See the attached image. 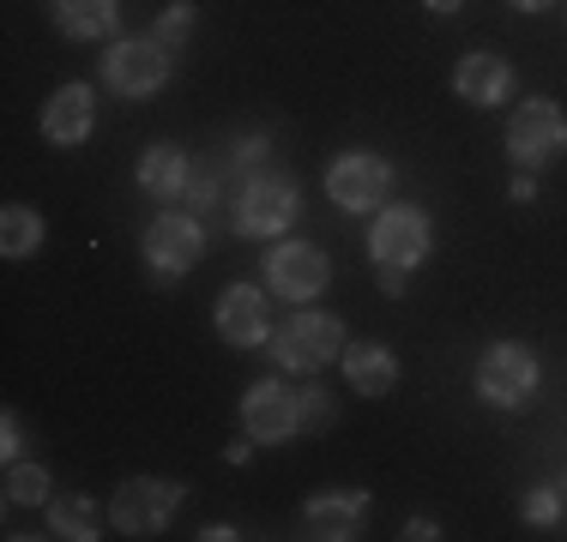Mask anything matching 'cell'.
I'll return each mask as SVG.
<instances>
[{
    "mask_svg": "<svg viewBox=\"0 0 567 542\" xmlns=\"http://www.w3.org/2000/svg\"><path fill=\"white\" fill-rule=\"evenodd\" d=\"M429 248H435V229H429V217L416 206H381L369 229V260L381 271V290L386 295H404V283H411V271L429 260Z\"/></svg>",
    "mask_w": 567,
    "mask_h": 542,
    "instance_id": "1",
    "label": "cell"
},
{
    "mask_svg": "<svg viewBox=\"0 0 567 542\" xmlns=\"http://www.w3.org/2000/svg\"><path fill=\"white\" fill-rule=\"evenodd\" d=\"M544 386V368L525 344H489L477 356V398L489 410H525Z\"/></svg>",
    "mask_w": 567,
    "mask_h": 542,
    "instance_id": "2",
    "label": "cell"
},
{
    "mask_svg": "<svg viewBox=\"0 0 567 542\" xmlns=\"http://www.w3.org/2000/svg\"><path fill=\"white\" fill-rule=\"evenodd\" d=\"M567 152V115L549 97H532V103H519L513 108V121H507V157H513V169H549Z\"/></svg>",
    "mask_w": 567,
    "mask_h": 542,
    "instance_id": "3",
    "label": "cell"
},
{
    "mask_svg": "<svg viewBox=\"0 0 567 542\" xmlns=\"http://www.w3.org/2000/svg\"><path fill=\"white\" fill-rule=\"evenodd\" d=\"M272 356H278V368L284 374H315V368H327L332 356H344V320L339 314H296V320H284L278 325V337H272Z\"/></svg>",
    "mask_w": 567,
    "mask_h": 542,
    "instance_id": "4",
    "label": "cell"
},
{
    "mask_svg": "<svg viewBox=\"0 0 567 542\" xmlns=\"http://www.w3.org/2000/svg\"><path fill=\"white\" fill-rule=\"evenodd\" d=\"M103 79H110L115 97L145 103L169 85V49L157 37H121V43L103 54Z\"/></svg>",
    "mask_w": 567,
    "mask_h": 542,
    "instance_id": "5",
    "label": "cell"
},
{
    "mask_svg": "<svg viewBox=\"0 0 567 542\" xmlns=\"http://www.w3.org/2000/svg\"><path fill=\"white\" fill-rule=\"evenodd\" d=\"M182 500H187V488L182 482H164V477H133V482H121L115 488V500H110V524L115 531H127V536H157L164 524L182 512Z\"/></svg>",
    "mask_w": 567,
    "mask_h": 542,
    "instance_id": "6",
    "label": "cell"
},
{
    "mask_svg": "<svg viewBox=\"0 0 567 542\" xmlns=\"http://www.w3.org/2000/svg\"><path fill=\"white\" fill-rule=\"evenodd\" d=\"M296 217H302V194H296V181L290 175H254L248 187H241L236 194V229L241 236H284V229L296 223Z\"/></svg>",
    "mask_w": 567,
    "mask_h": 542,
    "instance_id": "7",
    "label": "cell"
},
{
    "mask_svg": "<svg viewBox=\"0 0 567 542\" xmlns=\"http://www.w3.org/2000/svg\"><path fill=\"white\" fill-rule=\"evenodd\" d=\"M327 194H332V206L350 211V217L381 211V206H386V194H393V163L374 157V152H344V157H332V169H327Z\"/></svg>",
    "mask_w": 567,
    "mask_h": 542,
    "instance_id": "8",
    "label": "cell"
},
{
    "mask_svg": "<svg viewBox=\"0 0 567 542\" xmlns=\"http://www.w3.org/2000/svg\"><path fill=\"white\" fill-rule=\"evenodd\" d=\"M206 260V229H199L194 211H164L145 223V265L157 278H182Z\"/></svg>",
    "mask_w": 567,
    "mask_h": 542,
    "instance_id": "9",
    "label": "cell"
},
{
    "mask_svg": "<svg viewBox=\"0 0 567 542\" xmlns=\"http://www.w3.org/2000/svg\"><path fill=\"white\" fill-rule=\"evenodd\" d=\"M332 278V260L315 248V241H278L266 253V290H278L284 302H315Z\"/></svg>",
    "mask_w": 567,
    "mask_h": 542,
    "instance_id": "10",
    "label": "cell"
},
{
    "mask_svg": "<svg viewBox=\"0 0 567 542\" xmlns=\"http://www.w3.org/2000/svg\"><path fill=\"white\" fill-rule=\"evenodd\" d=\"M241 434H248L254 446H278V440H290V434H302V416H296V392L278 386V379H260V386H248V398H241Z\"/></svg>",
    "mask_w": 567,
    "mask_h": 542,
    "instance_id": "11",
    "label": "cell"
},
{
    "mask_svg": "<svg viewBox=\"0 0 567 542\" xmlns=\"http://www.w3.org/2000/svg\"><path fill=\"white\" fill-rule=\"evenodd\" d=\"M218 337L236 350H260L272 344V320H266V295L248 290V283H229V290L218 295Z\"/></svg>",
    "mask_w": 567,
    "mask_h": 542,
    "instance_id": "12",
    "label": "cell"
},
{
    "mask_svg": "<svg viewBox=\"0 0 567 542\" xmlns=\"http://www.w3.org/2000/svg\"><path fill=\"white\" fill-rule=\"evenodd\" d=\"M91 127H97V91L73 79V85H61L43 108V139L49 145H85Z\"/></svg>",
    "mask_w": 567,
    "mask_h": 542,
    "instance_id": "13",
    "label": "cell"
},
{
    "mask_svg": "<svg viewBox=\"0 0 567 542\" xmlns=\"http://www.w3.org/2000/svg\"><path fill=\"white\" fill-rule=\"evenodd\" d=\"M453 91L471 108H502L513 97V66L502 54H465V61L453 66Z\"/></svg>",
    "mask_w": 567,
    "mask_h": 542,
    "instance_id": "14",
    "label": "cell"
},
{
    "mask_svg": "<svg viewBox=\"0 0 567 542\" xmlns=\"http://www.w3.org/2000/svg\"><path fill=\"white\" fill-rule=\"evenodd\" d=\"M369 507L374 500L362 494V488H350V494H315L302 507V519H308V536H327V542H350L362 531V519H369Z\"/></svg>",
    "mask_w": 567,
    "mask_h": 542,
    "instance_id": "15",
    "label": "cell"
},
{
    "mask_svg": "<svg viewBox=\"0 0 567 542\" xmlns=\"http://www.w3.org/2000/svg\"><path fill=\"white\" fill-rule=\"evenodd\" d=\"M344 379L362 398H386L399 386V356L381 344H344Z\"/></svg>",
    "mask_w": 567,
    "mask_h": 542,
    "instance_id": "16",
    "label": "cell"
},
{
    "mask_svg": "<svg viewBox=\"0 0 567 542\" xmlns=\"http://www.w3.org/2000/svg\"><path fill=\"white\" fill-rule=\"evenodd\" d=\"M187 181H194V163H187L182 145H152V152L140 157V194H152V199H182L187 194Z\"/></svg>",
    "mask_w": 567,
    "mask_h": 542,
    "instance_id": "17",
    "label": "cell"
},
{
    "mask_svg": "<svg viewBox=\"0 0 567 542\" xmlns=\"http://www.w3.org/2000/svg\"><path fill=\"white\" fill-rule=\"evenodd\" d=\"M49 12H55L61 37H73V43H97V37H115V19H121L115 0H49Z\"/></svg>",
    "mask_w": 567,
    "mask_h": 542,
    "instance_id": "18",
    "label": "cell"
},
{
    "mask_svg": "<svg viewBox=\"0 0 567 542\" xmlns=\"http://www.w3.org/2000/svg\"><path fill=\"white\" fill-rule=\"evenodd\" d=\"M49 531L66 536V542L103 536V531H97V500H91V494H61V500H49Z\"/></svg>",
    "mask_w": 567,
    "mask_h": 542,
    "instance_id": "19",
    "label": "cell"
},
{
    "mask_svg": "<svg viewBox=\"0 0 567 542\" xmlns=\"http://www.w3.org/2000/svg\"><path fill=\"white\" fill-rule=\"evenodd\" d=\"M37 248H43V217H37L31 206L0 211V253H7V260H31Z\"/></svg>",
    "mask_w": 567,
    "mask_h": 542,
    "instance_id": "20",
    "label": "cell"
},
{
    "mask_svg": "<svg viewBox=\"0 0 567 542\" xmlns=\"http://www.w3.org/2000/svg\"><path fill=\"white\" fill-rule=\"evenodd\" d=\"M49 470L31 465V458H19V465H7V507H43L49 500Z\"/></svg>",
    "mask_w": 567,
    "mask_h": 542,
    "instance_id": "21",
    "label": "cell"
},
{
    "mask_svg": "<svg viewBox=\"0 0 567 542\" xmlns=\"http://www.w3.org/2000/svg\"><path fill=\"white\" fill-rule=\"evenodd\" d=\"M194 24H199V12H194V0H175L169 12H157V24H152V37L164 43L169 54L175 49H187V37H194Z\"/></svg>",
    "mask_w": 567,
    "mask_h": 542,
    "instance_id": "22",
    "label": "cell"
},
{
    "mask_svg": "<svg viewBox=\"0 0 567 542\" xmlns=\"http://www.w3.org/2000/svg\"><path fill=\"white\" fill-rule=\"evenodd\" d=\"M296 416H302V434H320V428L339 423V404H332L320 386H308V392H296Z\"/></svg>",
    "mask_w": 567,
    "mask_h": 542,
    "instance_id": "23",
    "label": "cell"
},
{
    "mask_svg": "<svg viewBox=\"0 0 567 542\" xmlns=\"http://www.w3.org/2000/svg\"><path fill=\"white\" fill-rule=\"evenodd\" d=\"M519 512H525V524H556L567 512V500H561V488H532Z\"/></svg>",
    "mask_w": 567,
    "mask_h": 542,
    "instance_id": "24",
    "label": "cell"
},
{
    "mask_svg": "<svg viewBox=\"0 0 567 542\" xmlns=\"http://www.w3.org/2000/svg\"><path fill=\"white\" fill-rule=\"evenodd\" d=\"M0 452H7V465H19V452H24V428H19V410H7V416H0Z\"/></svg>",
    "mask_w": 567,
    "mask_h": 542,
    "instance_id": "25",
    "label": "cell"
},
{
    "mask_svg": "<svg viewBox=\"0 0 567 542\" xmlns=\"http://www.w3.org/2000/svg\"><path fill=\"white\" fill-rule=\"evenodd\" d=\"M507 194H513V206H532V199H537V181H532V169H513V187H507Z\"/></svg>",
    "mask_w": 567,
    "mask_h": 542,
    "instance_id": "26",
    "label": "cell"
},
{
    "mask_svg": "<svg viewBox=\"0 0 567 542\" xmlns=\"http://www.w3.org/2000/svg\"><path fill=\"white\" fill-rule=\"evenodd\" d=\"M399 536H404V542H435L441 531H435V519H411V524H404Z\"/></svg>",
    "mask_w": 567,
    "mask_h": 542,
    "instance_id": "27",
    "label": "cell"
},
{
    "mask_svg": "<svg viewBox=\"0 0 567 542\" xmlns=\"http://www.w3.org/2000/svg\"><path fill=\"white\" fill-rule=\"evenodd\" d=\"M199 536H206V542H236L241 531H229V524H206V531H199Z\"/></svg>",
    "mask_w": 567,
    "mask_h": 542,
    "instance_id": "28",
    "label": "cell"
},
{
    "mask_svg": "<svg viewBox=\"0 0 567 542\" xmlns=\"http://www.w3.org/2000/svg\"><path fill=\"white\" fill-rule=\"evenodd\" d=\"M423 7H429V12H441V19H447V12H458V7H465V0H423Z\"/></svg>",
    "mask_w": 567,
    "mask_h": 542,
    "instance_id": "29",
    "label": "cell"
},
{
    "mask_svg": "<svg viewBox=\"0 0 567 542\" xmlns=\"http://www.w3.org/2000/svg\"><path fill=\"white\" fill-rule=\"evenodd\" d=\"M507 7H519V12H544V7H556V0H507Z\"/></svg>",
    "mask_w": 567,
    "mask_h": 542,
    "instance_id": "30",
    "label": "cell"
},
{
    "mask_svg": "<svg viewBox=\"0 0 567 542\" xmlns=\"http://www.w3.org/2000/svg\"><path fill=\"white\" fill-rule=\"evenodd\" d=\"M561 500H567V482H561Z\"/></svg>",
    "mask_w": 567,
    "mask_h": 542,
    "instance_id": "31",
    "label": "cell"
}]
</instances>
